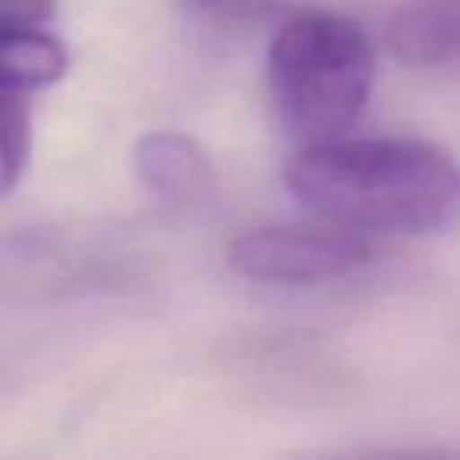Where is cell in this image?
<instances>
[{
  "instance_id": "obj_6",
  "label": "cell",
  "mask_w": 460,
  "mask_h": 460,
  "mask_svg": "<svg viewBox=\"0 0 460 460\" xmlns=\"http://www.w3.org/2000/svg\"><path fill=\"white\" fill-rule=\"evenodd\" d=\"M70 70V51L54 32L0 29V92L29 95L51 89Z\"/></svg>"
},
{
  "instance_id": "obj_8",
  "label": "cell",
  "mask_w": 460,
  "mask_h": 460,
  "mask_svg": "<svg viewBox=\"0 0 460 460\" xmlns=\"http://www.w3.org/2000/svg\"><path fill=\"white\" fill-rule=\"evenodd\" d=\"M183 4L199 22L227 32H250L288 16L278 0H183Z\"/></svg>"
},
{
  "instance_id": "obj_4",
  "label": "cell",
  "mask_w": 460,
  "mask_h": 460,
  "mask_svg": "<svg viewBox=\"0 0 460 460\" xmlns=\"http://www.w3.org/2000/svg\"><path fill=\"white\" fill-rule=\"evenodd\" d=\"M133 171L142 190L167 208H205L217 199L215 164L186 133H146L133 148Z\"/></svg>"
},
{
  "instance_id": "obj_2",
  "label": "cell",
  "mask_w": 460,
  "mask_h": 460,
  "mask_svg": "<svg viewBox=\"0 0 460 460\" xmlns=\"http://www.w3.org/2000/svg\"><path fill=\"white\" fill-rule=\"evenodd\" d=\"M265 66L278 123L300 146L341 139L369 108L376 51L363 29L341 13H288L275 26Z\"/></svg>"
},
{
  "instance_id": "obj_1",
  "label": "cell",
  "mask_w": 460,
  "mask_h": 460,
  "mask_svg": "<svg viewBox=\"0 0 460 460\" xmlns=\"http://www.w3.org/2000/svg\"><path fill=\"white\" fill-rule=\"evenodd\" d=\"M284 190L313 217L366 237H441L460 230V161L422 139H341L303 146Z\"/></svg>"
},
{
  "instance_id": "obj_7",
  "label": "cell",
  "mask_w": 460,
  "mask_h": 460,
  "mask_svg": "<svg viewBox=\"0 0 460 460\" xmlns=\"http://www.w3.org/2000/svg\"><path fill=\"white\" fill-rule=\"evenodd\" d=\"M0 155H4V196H13L32 155V108L29 95L0 92Z\"/></svg>"
},
{
  "instance_id": "obj_3",
  "label": "cell",
  "mask_w": 460,
  "mask_h": 460,
  "mask_svg": "<svg viewBox=\"0 0 460 460\" xmlns=\"http://www.w3.org/2000/svg\"><path fill=\"white\" fill-rule=\"evenodd\" d=\"M376 243L359 230L313 221L265 224L243 230L227 246V262L243 278L262 284H325L366 269Z\"/></svg>"
},
{
  "instance_id": "obj_5",
  "label": "cell",
  "mask_w": 460,
  "mask_h": 460,
  "mask_svg": "<svg viewBox=\"0 0 460 460\" xmlns=\"http://www.w3.org/2000/svg\"><path fill=\"white\" fill-rule=\"evenodd\" d=\"M385 48L403 66L438 70L460 60V0H403L385 26Z\"/></svg>"
},
{
  "instance_id": "obj_9",
  "label": "cell",
  "mask_w": 460,
  "mask_h": 460,
  "mask_svg": "<svg viewBox=\"0 0 460 460\" xmlns=\"http://www.w3.org/2000/svg\"><path fill=\"white\" fill-rule=\"evenodd\" d=\"M58 13V0H0V29H41Z\"/></svg>"
}]
</instances>
